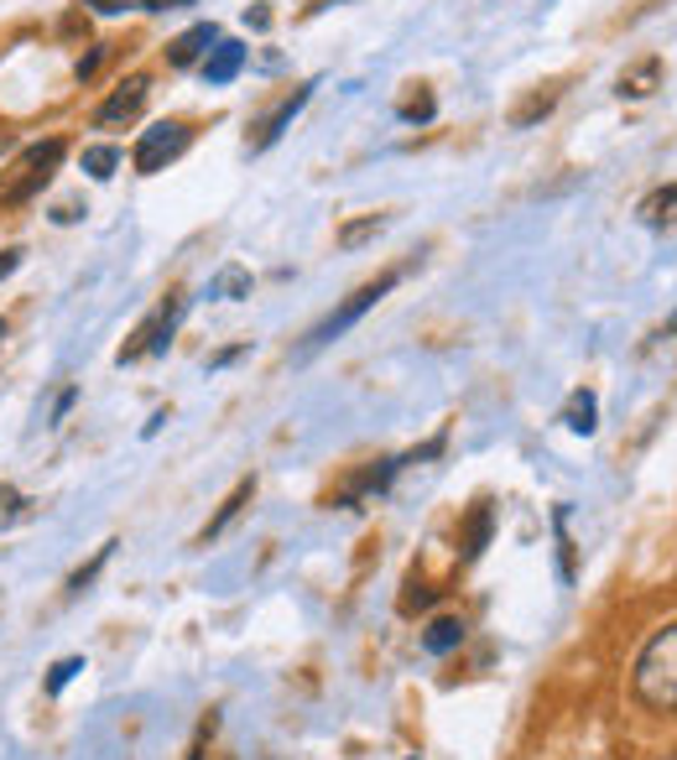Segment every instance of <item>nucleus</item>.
Listing matches in <instances>:
<instances>
[{"label": "nucleus", "mask_w": 677, "mask_h": 760, "mask_svg": "<svg viewBox=\"0 0 677 760\" xmlns=\"http://www.w3.org/2000/svg\"><path fill=\"white\" fill-rule=\"evenodd\" d=\"M631 693L652 714H677V625L657 630V636L641 646L636 672H631Z\"/></svg>", "instance_id": "nucleus-1"}, {"label": "nucleus", "mask_w": 677, "mask_h": 760, "mask_svg": "<svg viewBox=\"0 0 677 760\" xmlns=\"http://www.w3.org/2000/svg\"><path fill=\"white\" fill-rule=\"evenodd\" d=\"M397 281H401V266H397V271H380V277H376V281H365V287H355V292L338 302L329 318L308 328V339L298 344V355H292V360H313L319 349H329L334 339H344V334H349V328H355V323L365 318V313H370V308H376V302L386 298L391 287H397Z\"/></svg>", "instance_id": "nucleus-2"}, {"label": "nucleus", "mask_w": 677, "mask_h": 760, "mask_svg": "<svg viewBox=\"0 0 677 760\" xmlns=\"http://www.w3.org/2000/svg\"><path fill=\"white\" fill-rule=\"evenodd\" d=\"M68 157V141L63 136H47L37 146H26L16 161H11V172L0 178V209H16V203H32L53 182V172L63 167Z\"/></svg>", "instance_id": "nucleus-3"}, {"label": "nucleus", "mask_w": 677, "mask_h": 760, "mask_svg": "<svg viewBox=\"0 0 677 760\" xmlns=\"http://www.w3.org/2000/svg\"><path fill=\"white\" fill-rule=\"evenodd\" d=\"M182 308H188L182 298L157 302V308H152V313L141 318L136 334H131V344H120V355H115V360H120V365H136V360H146V355H162V349L173 344V334H178Z\"/></svg>", "instance_id": "nucleus-4"}, {"label": "nucleus", "mask_w": 677, "mask_h": 760, "mask_svg": "<svg viewBox=\"0 0 677 760\" xmlns=\"http://www.w3.org/2000/svg\"><path fill=\"white\" fill-rule=\"evenodd\" d=\"M182 152H188V125L182 121H157L152 131H141L136 152H131V167L152 178V172H162L167 161H178Z\"/></svg>", "instance_id": "nucleus-5"}, {"label": "nucleus", "mask_w": 677, "mask_h": 760, "mask_svg": "<svg viewBox=\"0 0 677 760\" xmlns=\"http://www.w3.org/2000/svg\"><path fill=\"white\" fill-rule=\"evenodd\" d=\"M146 94H152V83H146V74H131V79L115 83V94L95 110V125L100 131H120V125H131L141 115V104H146Z\"/></svg>", "instance_id": "nucleus-6"}, {"label": "nucleus", "mask_w": 677, "mask_h": 760, "mask_svg": "<svg viewBox=\"0 0 677 760\" xmlns=\"http://www.w3.org/2000/svg\"><path fill=\"white\" fill-rule=\"evenodd\" d=\"M214 42H220V26H214V21H199V26H188V32L167 47V63H173V68H193V63L209 58Z\"/></svg>", "instance_id": "nucleus-7"}, {"label": "nucleus", "mask_w": 677, "mask_h": 760, "mask_svg": "<svg viewBox=\"0 0 677 760\" xmlns=\"http://www.w3.org/2000/svg\"><path fill=\"white\" fill-rule=\"evenodd\" d=\"M308 94H313V83L292 89V94H287V100H281L277 110H271V115H266V121L256 125V136H251V152H266V146H271V141H277L281 131H287V125H292V115H298L302 104H308Z\"/></svg>", "instance_id": "nucleus-8"}, {"label": "nucleus", "mask_w": 677, "mask_h": 760, "mask_svg": "<svg viewBox=\"0 0 677 760\" xmlns=\"http://www.w3.org/2000/svg\"><path fill=\"white\" fill-rule=\"evenodd\" d=\"M256 501V474H251V480H240L235 490H230V495H224V505L220 511H214V521H209V526H203L199 532V547H209V541L214 537H224V526H230V521L240 516V511H245V505Z\"/></svg>", "instance_id": "nucleus-9"}, {"label": "nucleus", "mask_w": 677, "mask_h": 760, "mask_svg": "<svg viewBox=\"0 0 677 760\" xmlns=\"http://www.w3.org/2000/svg\"><path fill=\"white\" fill-rule=\"evenodd\" d=\"M558 100H563L558 83H542V89H532V94H526V100L511 110V131H532L537 121H547V115L558 110Z\"/></svg>", "instance_id": "nucleus-10"}, {"label": "nucleus", "mask_w": 677, "mask_h": 760, "mask_svg": "<svg viewBox=\"0 0 677 760\" xmlns=\"http://www.w3.org/2000/svg\"><path fill=\"white\" fill-rule=\"evenodd\" d=\"M203 68V83H230L240 74V68H245V47H240V42H214V47H209V58L199 63Z\"/></svg>", "instance_id": "nucleus-11"}, {"label": "nucleus", "mask_w": 677, "mask_h": 760, "mask_svg": "<svg viewBox=\"0 0 677 760\" xmlns=\"http://www.w3.org/2000/svg\"><path fill=\"white\" fill-rule=\"evenodd\" d=\"M662 89V58H641L631 68H620V94L625 100H652Z\"/></svg>", "instance_id": "nucleus-12"}, {"label": "nucleus", "mask_w": 677, "mask_h": 760, "mask_svg": "<svg viewBox=\"0 0 677 760\" xmlns=\"http://www.w3.org/2000/svg\"><path fill=\"white\" fill-rule=\"evenodd\" d=\"M458 646H464V621H458V615H443V621H433L422 630V651H428V657H448Z\"/></svg>", "instance_id": "nucleus-13"}, {"label": "nucleus", "mask_w": 677, "mask_h": 760, "mask_svg": "<svg viewBox=\"0 0 677 760\" xmlns=\"http://www.w3.org/2000/svg\"><path fill=\"white\" fill-rule=\"evenodd\" d=\"M490 532H496V511L479 501L475 511H469V521H464V562H475L485 547H490Z\"/></svg>", "instance_id": "nucleus-14"}, {"label": "nucleus", "mask_w": 677, "mask_h": 760, "mask_svg": "<svg viewBox=\"0 0 677 760\" xmlns=\"http://www.w3.org/2000/svg\"><path fill=\"white\" fill-rule=\"evenodd\" d=\"M636 214H641V224H652V230H667V224H677V182H673V188L646 193Z\"/></svg>", "instance_id": "nucleus-15"}, {"label": "nucleus", "mask_w": 677, "mask_h": 760, "mask_svg": "<svg viewBox=\"0 0 677 760\" xmlns=\"http://www.w3.org/2000/svg\"><path fill=\"white\" fill-rule=\"evenodd\" d=\"M380 230H386V214H359V220H349V224H338V250H359L365 241H376Z\"/></svg>", "instance_id": "nucleus-16"}, {"label": "nucleus", "mask_w": 677, "mask_h": 760, "mask_svg": "<svg viewBox=\"0 0 677 760\" xmlns=\"http://www.w3.org/2000/svg\"><path fill=\"white\" fill-rule=\"evenodd\" d=\"M595 417H599L595 391H574V396H568V406H563V422H568L574 433H584V438L595 433Z\"/></svg>", "instance_id": "nucleus-17"}, {"label": "nucleus", "mask_w": 677, "mask_h": 760, "mask_svg": "<svg viewBox=\"0 0 677 760\" xmlns=\"http://www.w3.org/2000/svg\"><path fill=\"white\" fill-rule=\"evenodd\" d=\"M214 298H224V302H240V298H251V271L245 266H224L220 277H214V287H209Z\"/></svg>", "instance_id": "nucleus-18"}, {"label": "nucleus", "mask_w": 677, "mask_h": 760, "mask_svg": "<svg viewBox=\"0 0 677 760\" xmlns=\"http://www.w3.org/2000/svg\"><path fill=\"white\" fill-rule=\"evenodd\" d=\"M115 167H120V146H84V172L95 182L115 178Z\"/></svg>", "instance_id": "nucleus-19"}, {"label": "nucleus", "mask_w": 677, "mask_h": 760, "mask_svg": "<svg viewBox=\"0 0 677 760\" xmlns=\"http://www.w3.org/2000/svg\"><path fill=\"white\" fill-rule=\"evenodd\" d=\"M433 110H439V104H433V94H428V89L418 83V94H407V100L397 104V121H407V125H428V121H433Z\"/></svg>", "instance_id": "nucleus-20"}, {"label": "nucleus", "mask_w": 677, "mask_h": 760, "mask_svg": "<svg viewBox=\"0 0 677 760\" xmlns=\"http://www.w3.org/2000/svg\"><path fill=\"white\" fill-rule=\"evenodd\" d=\"M110 552H115V541H104L100 552H95V558H89V562H84V568H79V573L68 579V600H79L84 589H89V583L100 579V568H104V562H110Z\"/></svg>", "instance_id": "nucleus-21"}, {"label": "nucleus", "mask_w": 677, "mask_h": 760, "mask_svg": "<svg viewBox=\"0 0 677 760\" xmlns=\"http://www.w3.org/2000/svg\"><path fill=\"white\" fill-rule=\"evenodd\" d=\"M84 672V657H63V661H53V672H47V682H42V693H47V698H58L63 688H68V682L79 678Z\"/></svg>", "instance_id": "nucleus-22"}, {"label": "nucleus", "mask_w": 677, "mask_h": 760, "mask_svg": "<svg viewBox=\"0 0 677 760\" xmlns=\"http://www.w3.org/2000/svg\"><path fill=\"white\" fill-rule=\"evenodd\" d=\"M74 401H79V391L68 385V391H63V396H58V406H53V422H63V417H68V406H74Z\"/></svg>", "instance_id": "nucleus-23"}, {"label": "nucleus", "mask_w": 677, "mask_h": 760, "mask_svg": "<svg viewBox=\"0 0 677 760\" xmlns=\"http://www.w3.org/2000/svg\"><path fill=\"white\" fill-rule=\"evenodd\" d=\"M21 266V250H0V281L11 277V271H16Z\"/></svg>", "instance_id": "nucleus-24"}, {"label": "nucleus", "mask_w": 677, "mask_h": 760, "mask_svg": "<svg viewBox=\"0 0 677 760\" xmlns=\"http://www.w3.org/2000/svg\"><path fill=\"white\" fill-rule=\"evenodd\" d=\"M178 5H193V0H141V11H178Z\"/></svg>", "instance_id": "nucleus-25"}, {"label": "nucleus", "mask_w": 677, "mask_h": 760, "mask_svg": "<svg viewBox=\"0 0 677 760\" xmlns=\"http://www.w3.org/2000/svg\"><path fill=\"white\" fill-rule=\"evenodd\" d=\"M84 5H95V11H104V16H115V11H125L131 0H84Z\"/></svg>", "instance_id": "nucleus-26"}, {"label": "nucleus", "mask_w": 677, "mask_h": 760, "mask_svg": "<svg viewBox=\"0 0 677 760\" xmlns=\"http://www.w3.org/2000/svg\"><path fill=\"white\" fill-rule=\"evenodd\" d=\"M245 21H251L256 32H266V26H271V11H266V5H256V11H245Z\"/></svg>", "instance_id": "nucleus-27"}, {"label": "nucleus", "mask_w": 677, "mask_h": 760, "mask_svg": "<svg viewBox=\"0 0 677 760\" xmlns=\"http://www.w3.org/2000/svg\"><path fill=\"white\" fill-rule=\"evenodd\" d=\"M100 58H104V47H95V53H89V58L79 63V79H89V74H95V68H100Z\"/></svg>", "instance_id": "nucleus-28"}, {"label": "nucleus", "mask_w": 677, "mask_h": 760, "mask_svg": "<svg viewBox=\"0 0 677 760\" xmlns=\"http://www.w3.org/2000/svg\"><path fill=\"white\" fill-rule=\"evenodd\" d=\"M0 339H5V318H0Z\"/></svg>", "instance_id": "nucleus-29"}, {"label": "nucleus", "mask_w": 677, "mask_h": 760, "mask_svg": "<svg viewBox=\"0 0 677 760\" xmlns=\"http://www.w3.org/2000/svg\"><path fill=\"white\" fill-rule=\"evenodd\" d=\"M412 760H418V756H412Z\"/></svg>", "instance_id": "nucleus-30"}]
</instances>
